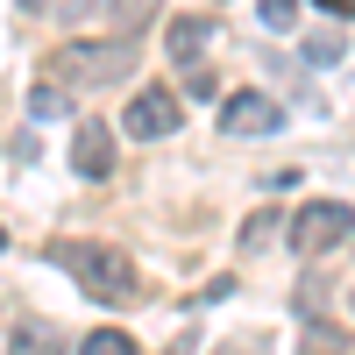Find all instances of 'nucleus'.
Here are the masks:
<instances>
[{
  "instance_id": "f257e3e1",
  "label": "nucleus",
  "mask_w": 355,
  "mask_h": 355,
  "mask_svg": "<svg viewBox=\"0 0 355 355\" xmlns=\"http://www.w3.org/2000/svg\"><path fill=\"white\" fill-rule=\"evenodd\" d=\"M50 263H57V270H71L78 291H85V299H100V306H128V299H135L128 256L107 249V242H50Z\"/></svg>"
},
{
  "instance_id": "f03ea898",
  "label": "nucleus",
  "mask_w": 355,
  "mask_h": 355,
  "mask_svg": "<svg viewBox=\"0 0 355 355\" xmlns=\"http://www.w3.org/2000/svg\"><path fill=\"white\" fill-rule=\"evenodd\" d=\"M128 64H135L128 43H64L57 50V78H71V85H114Z\"/></svg>"
},
{
  "instance_id": "7ed1b4c3",
  "label": "nucleus",
  "mask_w": 355,
  "mask_h": 355,
  "mask_svg": "<svg viewBox=\"0 0 355 355\" xmlns=\"http://www.w3.org/2000/svg\"><path fill=\"white\" fill-rule=\"evenodd\" d=\"M348 227H355V214H348L341 199H306L299 220H291V249H299V256H327Z\"/></svg>"
},
{
  "instance_id": "20e7f679",
  "label": "nucleus",
  "mask_w": 355,
  "mask_h": 355,
  "mask_svg": "<svg viewBox=\"0 0 355 355\" xmlns=\"http://www.w3.org/2000/svg\"><path fill=\"white\" fill-rule=\"evenodd\" d=\"M121 128L135 142H164L178 128V93H171V85H142V93L128 100V114H121Z\"/></svg>"
},
{
  "instance_id": "39448f33",
  "label": "nucleus",
  "mask_w": 355,
  "mask_h": 355,
  "mask_svg": "<svg viewBox=\"0 0 355 355\" xmlns=\"http://www.w3.org/2000/svg\"><path fill=\"white\" fill-rule=\"evenodd\" d=\"M284 128V107L270 93H227L220 107V135H277Z\"/></svg>"
},
{
  "instance_id": "423d86ee",
  "label": "nucleus",
  "mask_w": 355,
  "mask_h": 355,
  "mask_svg": "<svg viewBox=\"0 0 355 355\" xmlns=\"http://www.w3.org/2000/svg\"><path fill=\"white\" fill-rule=\"evenodd\" d=\"M71 164H78V178H107V171H114V128H107V121H78Z\"/></svg>"
},
{
  "instance_id": "0eeeda50",
  "label": "nucleus",
  "mask_w": 355,
  "mask_h": 355,
  "mask_svg": "<svg viewBox=\"0 0 355 355\" xmlns=\"http://www.w3.org/2000/svg\"><path fill=\"white\" fill-rule=\"evenodd\" d=\"M206 36H214V21H206V15H178V21H171V57L199 71V43H206Z\"/></svg>"
},
{
  "instance_id": "6e6552de",
  "label": "nucleus",
  "mask_w": 355,
  "mask_h": 355,
  "mask_svg": "<svg viewBox=\"0 0 355 355\" xmlns=\"http://www.w3.org/2000/svg\"><path fill=\"white\" fill-rule=\"evenodd\" d=\"M8 355H64V334H57V327H43V320H28V327L8 341Z\"/></svg>"
},
{
  "instance_id": "1a4fd4ad",
  "label": "nucleus",
  "mask_w": 355,
  "mask_h": 355,
  "mask_svg": "<svg viewBox=\"0 0 355 355\" xmlns=\"http://www.w3.org/2000/svg\"><path fill=\"white\" fill-rule=\"evenodd\" d=\"M78 355H135V341H128V334H114V327H100V334H85V341H78Z\"/></svg>"
},
{
  "instance_id": "9d476101",
  "label": "nucleus",
  "mask_w": 355,
  "mask_h": 355,
  "mask_svg": "<svg viewBox=\"0 0 355 355\" xmlns=\"http://www.w3.org/2000/svg\"><path fill=\"white\" fill-rule=\"evenodd\" d=\"M28 114H36V121H57V114H64V93H57V85H36V93H28Z\"/></svg>"
},
{
  "instance_id": "9b49d317",
  "label": "nucleus",
  "mask_w": 355,
  "mask_h": 355,
  "mask_svg": "<svg viewBox=\"0 0 355 355\" xmlns=\"http://www.w3.org/2000/svg\"><path fill=\"white\" fill-rule=\"evenodd\" d=\"M263 21H270V28H291V21H299V0H263Z\"/></svg>"
},
{
  "instance_id": "f8f14e48",
  "label": "nucleus",
  "mask_w": 355,
  "mask_h": 355,
  "mask_svg": "<svg viewBox=\"0 0 355 355\" xmlns=\"http://www.w3.org/2000/svg\"><path fill=\"white\" fill-rule=\"evenodd\" d=\"M270 220H277V214H249V227H242V249H256V242H270Z\"/></svg>"
},
{
  "instance_id": "ddd939ff",
  "label": "nucleus",
  "mask_w": 355,
  "mask_h": 355,
  "mask_svg": "<svg viewBox=\"0 0 355 355\" xmlns=\"http://www.w3.org/2000/svg\"><path fill=\"white\" fill-rule=\"evenodd\" d=\"M306 57H313V64H334V57H341V36H313Z\"/></svg>"
},
{
  "instance_id": "4468645a",
  "label": "nucleus",
  "mask_w": 355,
  "mask_h": 355,
  "mask_svg": "<svg viewBox=\"0 0 355 355\" xmlns=\"http://www.w3.org/2000/svg\"><path fill=\"white\" fill-rule=\"evenodd\" d=\"M220 355H270V341H242V348H220Z\"/></svg>"
},
{
  "instance_id": "2eb2a0df",
  "label": "nucleus",
  "mask_w": 355,
  "mask_h": 355,
  "mask_svg": "<svg viewBox=\"0 0 355 355\" xmlns=\"http://www.w3.org/2000/svg\"><path fill=\"white\" fill-rule=\"evenodd\" d=\"M320 8H327V15H355V0H320Z\"/></svg>"
},
{
  "instance_id": "dca6fc26",
  "label": "nucleus",
  "mask_w": 355,
  "mask_h": 355,
  "mask_svg": "<svg viewBox=\"0 0 355 355\" xmlns=\"http://www.w3.org/2000/svg\"><path fill=\"white\" fill-rule=\"evenodd\" d=\"M0 249H8V234H0Z\"/></svg>"
}]
</instances>
